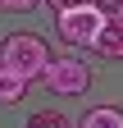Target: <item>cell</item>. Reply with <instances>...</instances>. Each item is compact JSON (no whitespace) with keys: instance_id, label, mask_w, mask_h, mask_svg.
<instances>
[{"instance_id":"7a4b0ae2","label":"cell","mask_w":123,"mask_h":128,"mask_svg":"<svg viewBox=\"0 0 123 128\" xmlns=\"http://www.w3.org/2000/svg\"><path fill=\"white\" fill-rule=\"evenodd\" d=\"M41 82L50 87L55 96H87L91 92V69H87V60H78V55H50Z\"/></svg>"},{"instance_id":"30bf717a","label":"cell","mask_w":123,"mask_h":128,"mask_svg":"<svg viewBox=\"0 0 123 128\" xmlns=\"http://www.w3.org/2000/svg\"><path fill=\"white\" fill-rule=\"evenodd\" d=\"M41 5H50V9L59 14V9H73V5H87V0H41Z\"/></svg>"},{"instance_id":"9c48e42d","label":"cell","mask_w":123,"mask_h":128,"mask_svg":"<svg viewBox=\"0 0 123 128\" xmlns=\"http://www.w3.org/2000/svg\"><path fill=\"white\" fill-rule=\"evenodd\" d=\"M41 5V0H0V9H5V14H32Z\"/></svg>"},{"instance_id":"52a82bcc","label":"cell","mask_w":123,"mask_h":128,"mask_svg":"<svg viewBox=\"0 0 123 128\" xmlns=\"http://www.w3.org/2000/svg\"><path fill=\"white\" fill-rule=\"evenodd\" d=\"M23 128H73V124H68V114H59V110H32Z\"/></svg>"},{"instance_id":"277c9868","label":"cell","mask_w":123,"mask_h":128,"mask_svg":"<svg viewBox=\"0 0 123 128\" xmlns=\"http://www.w3.org/2000/svg\"><path fill=\"white\" fill-rule=\"evenodd\" d=\"M91 50H96L100 60H123V18H114V23H100V32H96V41H91Z\"/></svg>"},{"instance_id":"8992f818","label":"cell","mask_w":123,"mask_h":128,"mask_svg":"<svg viewBox=\"0 0 123 128\" xmlns=\"http://www.w3.org/2000/svg\"><path fill=\"white\" fill-rule=\"evenodd\" d=\"M23 92H27V82H23V78H14L5 64H0V105H18Z\"/></svg>"},{"instance_id":"3957f363","label":"cell","mask_w":123,"mask_h":128,"mask_svg":"<svg viewBox=\"0 0 123 128\" xmlns=\"http://www.w3.org/2000/svg\"><path fill=\"white\" fill-rule=\"evenodd\" d=\"M100 23H105V18H100L91 5H73V9H59V14H55V32H59V41H64L68 50H91Z\"/></svg>"},{"instance_id":"ba28073f","label":"cell","mask_w":123,"mask_h":128,"mask_svg":"<svg viewBox=\"0 0 123 128\" xmlns=\"http://www.w3.org/2000/svg\"><path fill=\"white\" fill-rule=\"evenodd\" d=\"M87 5L96 9V14H100L105 23H114V18H123V0H87Z\"/></svg>"},{"instance_id":"6da1fadb","label":"cell","mask_w":123,"mask_h":128,"mask_svg":"<svg viewBox=\"0 0 123 128\" xmlns=\"http://www.w3.org/2000/svg\"><path fill=\"white\" fill-rule=\"evenodd\" d=\"M50 46H46V37H37V32H9L5 41H0V64L23 78V82H41L46 64H50Z\"/></svg>"},{"instance_id":"5b68a950","label":"cell","mask_w":123,"mask_h":128,"mask_svg":"<svg viewBox=\"0 0 123 128\" xmlns=\"http://www.w3.org/2000/svg\"><path fill=\"white\" fill-rule=\"evenodd\" d=\"M73 128H123V110L119 105H91Z\"/></svg>"}]
</instances>
